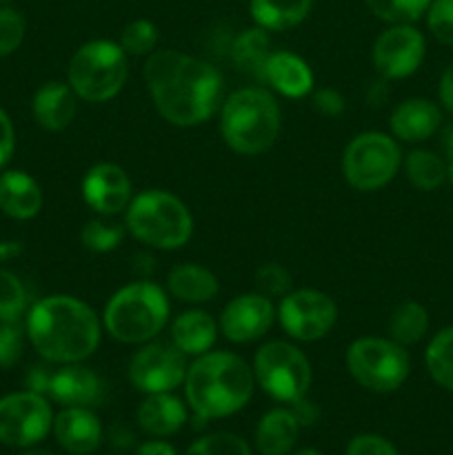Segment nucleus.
Returning <instances> with one entry per match:
<instances>
[{
	"instance_id": "obj_1",
	"label": "nucleus",
	"mask_w": 453,
	"mask_h": 455,
	"mask_svg": "<svg viewBox=\"0 0 453 455\" xmlns=\"http://www.w3.org/2000/svg\"><path fill=\"white\" fill-rule=\"evenodd\" d=\"M145 83L155 109L176 127H195L222 102V76L207 60L160 49L147 56Z\"/></svg>"
},
{
	"instance_id": "obj_2",
	"label": "nucleus",
	"mask_w": 453,
	"mask_h": 455,
	"mask_svg": "<svg viewBox=\"0 0 453 455\" xmlns=\"http://www.w3.org/2000/svg\"><path fill=\"white\" fill-rule=\"evenodd\" d=\"M100 318L74 296H49L27 314V338L47 363L87 360L100 345Z\"/></svg>"
},
{
	"instance_id": "obj_3",
	"label": "nucleus",
	"mask_w": 453,
	"mask_h": 455,
	"mask_svg": "<svg viewBox=\"0 0 453 455\" xmlns=\"http://www.w3.org/2000/svg\"><path fill=\"white\" fill-rule=\"evenodd\" d=\"M185 395L195 416L216 420L238 413L251 400L253 369L229 351H207L187 369Z\"/></svg>"
},
{
	"instance_id": "obj_4",
	"label": "nucleus",
	"mask_w": 453,
	"mask_h": 455,
	"mask_svg": "<svg viewBox=\"0 0 453 455\" xmlns=\"http://www.w3.org/2000/svg\"><path fill=\"white\" fill-rule=\"evenodd\" d=\"M220 133L240 156L265 154L280 136V107L262 87H244L220 105Z\"/></svg>"
},
{
	"instance_id": "obj_5",
	"label": "nucleus",
	"mask_w": 453,
	"mask_h": 455,
	"mask_svg": "<svg viewBox=\"0 0 453 455\" xmlns=\"http://www.w3.org/2000/svg\"><path fill=\"white\" fill-rule=\"evenodd\" d=\"M169 320V298L158 284L138 280L118 289L109 298L102 324L114 340L123 345L151 342Z\"/></svg>"
},
{
	"instance_id": "obj_6",
	"label": "nucleus",
	"mask_w": 453,
	"mask_h": 455,
	"mask_svg": "<svg viewBox=\"0 0 453 455\" xmlns=\"http://www.w3.org/2000/svg\"><path fill=\"white\" fill-rule=\"evenodd\" d=\"M124 222L133 238L163 251L185 247L194 234V218L187 204L163 189L133 196Z\"/></svg>"
},
{
	"instance_id": "obj_7",
	"label": "nucleus",
	"mask_w": 453,
	"mask_h": 455,
	"mask_svg": "<svg viewBox=\"0 0 453 455\" xmlns=\"http://www.w3.org/2000/svg\"><path fill=\"white\" fill-rule=\"evenodd\" d=\"M129 76L127 53L111 40H91L71 56L67 80L78 98L107 102L123 92Z\"/></svg>"
},
{
	"instance_id": "obj_8",
	"label": "nucleus",
	"mask_w": 453,
	"mask_h": 455,
	"mask_svg": "<svg viewBox=\"0 0 453 455\" xmlns=\"http://www.w3.org/2000/svg\"><path fill=\"white\" fill-rule=\"evenodd\" d=\"M346 369L364 389L389 394L404 385L411 360L404 347L391 338H360L346 349Z\"/></svg>"
},
{
	"instance_id": "obj_9",
	"label": "nucleus",
	"mask_w": 453,
	"mask_h": 455,
	"mask_svg": "<svg viewBox=\"0 0 453 455\" xmlns=\"http://www.w3.org/2000/svg\"><path fill=\"white\" fill-rule=\"evenodd\" d=\"M402 164V151L380 132L358 133L342 154L345 180L358 191H378L389 185Z\"/></svg>"
},
{
	"instance_id": "obj_10",
	"label": "nucleus",
	"mask_w": 453,
	"mask_h": 455,
	"mask_svg": "<svg viewBox=\"0 0 453 455\" xmlns=\"http://www.w3.org/2000/svg\"><path fill=\"white\" fill-rule=\"evenodd\" d=\"M253 378L278 403L293 404L311 387V364L291 342L274 340L258 349L253 358Z\"/></svg>"
},
{
	"instance_id": "obj_11",
	"label": "nucleus",
	"mask_w": 453,
	"mask_h": 455,
	"mask_svg": "<svg viewBox=\"0 0 453 455\" xmlns=\"http://www.w3.org/2000/svg\"><path fill=\"white\" fill-rule=\"evenodd\" d=\"M284 333L300 342H314L327 336L338 320V307L327 293L315 289L289 291L275 309Z\"/></svg>"
},
{
	"instance_id": "obj_12",
	"label": "nucleus",
	"mask_w": 453,
	"mask_h": 455,
	"mask_svg": "<svg viewBox=\"0 0 453 455\" xmlns=\"http://www.w3.org/2000/svg\"><path fill=\"white\" fill-rule=\"evenodd\" d=\"M53 427V413L44 395L20 391L0 398V443L7 447H31Z\"/></svg>"
},
{
	"instance_id": "obj_13",
	"label": "nucleus",
	"mask_w": 453,
	"mask_h": 455,
	"mask_svg": "<svg viewBox=\"0 0 453 455\" xmlns=\"http://www.w3.org/2000/svg\"><path fill=\"white\" fill-rule=\"evenodd\" d=\"M187 355L176 345L149 342L129 363V380L142 394H167L180 387L187 376Z\"/></svg>"
},
{
	"instance_id": "obj_14",
	"label": "nucleus",
	"mask_w": 453,
	"mask_h": 455,
	"mask_svg": "<svg viewBox=\"0 0 453 455\" xmlns=\"http://www.w3.org/2000/svg\"><path fill=\"white\" fill-rule=\"evenodd\" d=\"M425 36L413 25H391L373 44V65L385 80L409 78L425 60Z\"/></svg>"
},
{
	"instance_id": "obj_15",
	"label": "nucleus",
	"mask_w": 453,
	"mask_h": 455,
	"mask_svg": "<svg viewBox=\"0 0 453 455\" xmlns=\"http://www.w3.org/2000/svg\"><path fill=\"white\" fill-rule=\"evenodd\" d=\"M275 320V307L271 298L265 293H242L235 296L229 305L222 309L220 324L218 329L226 340L235 342V345H244V342L260 340Z\"/></svg>"
},
{
	"instance_id": "obj_16",
	"label": "nucleus",
	"mask_w": 453,
	"mask_h": 455,
	"mask_svg": "<svg viewBox=\"0 0 453 455\" xmlns=\"http://www.w3.org/2000/svg\"><path fill=\"white\" fill-rule=\"evenodd\" d=\"M83 198L100 216H115L127 212L131 203V180L118 164H93L83 178Z\"/></svg>"
},
{
	"instance_id": "obj_17",
	"label": "nucleus",
	"mask_w": 453,
	"mask_h": 455,
	"mask_svg": "<svg viewBox=\"0 0 453 455\" xmlns=\"http://www.w3.org/2000/svg\"><path fill=\"white\" fill-rule=\"evenodd\" d=\"M47 395L65 407L91 409L105 400V382L96 371L80 363L62 364L60 369L52 371Z\"/></svg>"
},
{
	"instance_id": "obj_18",
	"label": "nucleus",
	"mask_w": 453,
	"mask_h": 455,
	"mask_svg": "<svg viewBox=\"0 0 453 455\" xmlns=\"http://www.w3.org/2000/svg\"><path fill=\"white\" fill-rule=\"evenodd\" d=\"M389 124L398 140L422 142L442 127V111L426 98H409L391 111Z\"/></svg>"
},
{
	"instance_id": "obj_19",
	"label": "nucleus",
	"mask_w": 453,
	"mask_h": 455,
	"mask_svg": "<svg viewBox=\"0 0 453 455\" xmlns=\"http://www.w3.org/2000/svg\"><path fill=\"white\" fill-rule=\"evenodd\" d=\"M260 83L269 84L284 98H305L314 92L311 67L291 52H271Z\"/></svg>"
},
{
	"instance_id": "obj_20",
	"label": "nucleus",
	"mask_w": 453,
	"mask_h": 455,
	"mask_svg": "<svg viewBox=\"0 0 453 455\" xmlns=\"http://www.w3.org/2000/svg\"><path fill=\"white\" fill-rule=\"evenodd\" d=\"M53 434L58 444L74 455L96 451L102 440V427L96 413L84 407H67L53 420Z\"/></svg>"
},
{
	"instance_id": "obj_21",
	"label": "nucleus",
	"mask_w": 453,
	"mask_h": 455,
	"mask_svg": "<svg viewBox=\"0 0 453 455\" xmlns=\"http://www.w3.org/2000/svg\"><path fill=\"white\" fill-rule=\"evenodd\" d=\"M76 93L69 84L53 83L43 84L36 92L34 102H31V111L34 118L44 132H62L71 124L76 118Z\"/></svg>"
},
{
	"instance_id": "obj_22",
	"label": "nucleus",
	"mask_w": 453,
	"mask_h": 455,
	"mask_svg": "<svg viewBox=\"0 0 453 455\" xmlns=\"http://www.w3.org/2000/svg\"><path fill=\"white\" fill-rule=\"evenodd\" d=\"M0 209L13 220H29L43 209L40 185L25 172H4L0 176Z\"/></svg>"
},
{
	"instance_id": "obj_23",
	"label": "nucleus",
	"mask_w": 453,
	"mask_h": 455,
	"mask_svg": "<svg viewBox=\"0 0 453 455\" xmlns=\"http://www.w3.org/2000/svg\"><path fill=\"white\" fill-rule=\"evenodd\" d=\"M185 422L187 407L182 404V400L171 395V391L149 394L138 407V425L149 435L164 438V435L178 434L185 427Z\"/></svg>"
},
{
	"instance_id": "obj_24",
	"label": "nucleus",
	"mask_w": 453,
	"mask_h": 455,
	"mask_svg": "<svg viewBox=\"0 0 453 455\" xmlns=\"http://www.w3.org/2000/svg\"><path fill=\"white\" fill-rule=\"evenodd\" d=\"M218 338V324L209 314L200 309L185 311L171 324V340L185 355H203L213 347Z\"/></svg>"
},
{
	"instance_id": "obj_25",
	"label": "nucleus",
	"mask_w": 453,
	"mask_h": 455,
	"mask_svg": "<svg viewBox=\"0 0 453 455\" xmlns=\"http://www.w3.org/2000/svg\"><path fill=\"white\" fill-rule=\"evenodd\" d=\"M218 278L203 265H178L167 275V291L176 300L203 305L218 296Z\"/></svg>"
},
{
	"instance_id": "obj_26",
	"label": "nucleus",
	"mask_w": 453,
	"mask_h": 455,
	"mask_svg": "<svg viewBox=\"0 0 453 455\" xmlns=\"http://www.w3.org/2000/svg\"><path fill=\"white\" fill-rule=\"evenodd\" d=\"M300 431V422L291 413V409H271L256 431L258 451L262 455H287L293 449Z\"/></svg>"
},
{
	"instance_id": "obj_27",
	"label": "nucleus",
	"mask_w": 453,
	"mask_h": 455,
	"mask_svg": "<svg viewBox=\"0 0 453 455\" xmlns=\"http://www.w3.org/2000/svg\"><path fill=\"white\" fill-rule=\"evenodd\" d=\"M314 0H251V18L266 31H287L311 13Z\"/></svg>"
},
{
	"instance_id": "obj_28",
	"label": "nucleus",
	"mask_w": 453,
	"mask_h": 455,
	"mask_svg": "<svg viewBox=\"0 0 453 455\" xmlns=\"http://www.w3.org/2000/svg\"><path fill=\"white\" fill-rule=\"evenodd\" d=\"M231 60L244 74H251L253 78L260 80L262 69L271 56V38L269 31L262 27H251L244 29L242 34L235 36L231 43Z\"/></svg>"
},
{
	"instance_id": "obj_29",
	"label": "nucleus",
	"mask_w": 453,
	"mask_h": 455,
	"mask_svg": "<svg viewBox=\"0 0 453 455\" xmlns=\"http://www.w3.org/2000/svg\"><path fill=\"white\" fill-rule=\"evenodd\" d=\"M386 331L393 342L402 347L417 345L422 338L429 331V314H426L425 307L420 302H400L389 315V323H386Z\"/></svg>"
},
{
	"instance_id": "obj_30",
	"label": "nucleus",
	"mask_w": 453,
	"mask_h": 455,
	"mask_svg": "<svg viewBox=\"0 0 453 455\" xmlns=\"http://www.w3.org/2000/svg\"><path fill=\"white\" fill-rule=\"evenodd\" d=\"M409 182L420 191H433L447 180V160L429 149H416L404 160Z\"/></svg>"
},
{
	"instance_id": "obj_31",
	"label": "nucleus",
	"mask_w": 453,
	"mask_h": 455,
	"mask_svg": "<svg viewBox=\"0 0 453 455\" xmlns=\"http://www.w3.org/2000/svg\"><path fill=\"white\" fill-rule=\"evenodd\" d=\"M425 363L431 378L440 387L453 391V327L435 333V338L426 347Z\"/></svg>"
},
{
	"instance_id": "obj_32",
	"label": "nucleus",
	"mask_w": 453,
	"mask_h": 455,
	"mask_svg": "<svg viewBox=\"0 0 453 455\" xmlns=\"http://www.w3.org/2000/svg\"><path fill=\"white\" fill-rule=\"evenodd\" d=\"M371 13L389 25H413L426 13L431 0H364Z\"/></svg>"
},
{
	"instance_id": "obj_33",
	"label": "nucleus",
	"mask_w": 453,
	"mask_h": 455,
	"mask_svg": "<svg viewBox=\"0 0 453 455\" xmlns=\"http://www.w3.org/2000/svg\"><path fill=\"white\" fill-rule=\"evenodd\" d=\"M124 229L115 222H107L102 218L96 220H89L87 225L80 231V243L84 249L93 253H109L114 249H118V244L123 243Z\"/></svg>"
},
{
	"instance_id": "obj_34",
	"label": "nucleus",
	"mask_w": 453,
	"mask_h": 455,
	"mask_svg": "<svg viewBox=\"0 0 453 455\" xmlns=\"http://www.w3.org/2000/svg\"><path fill=\"white\" fill-rule=\"evenodd\" d=\"M158 43V27L151 20H133L120 31V47L127 56H151Z\"/></svg>"
},
{
	"instance_id": "obj_35",
	"label": "nucleus",
	"mask_w": 453,
	"mask_h": 455,
	"mask_svg": "<svg viewBox=\"0 0 453 455\" xmlns=\"http://www.w3.org/2000/svg\"><path fill=\"white\" fill-rule=\"evenodd\" d=\"M27 311V291L18 275L12 271L0 269V320L18 323Z\"/></svg>"
},
{
	"instance_id": "obj_36",
	"label": "nucleus",
	"mask_w": 453,
	"mask_h": 455,
	"mask_svg": "<svg viewBox=\"0 0 453 455\" xmlns=\"http://www.w3.org/2000/svg\"><path fill=\"white\" fill-rule=\"evenodd\" d=\"M185 455H251L247 443L234 434H211L191 444Z\"/></svg>"
},
{
	"instance_id": "obj_37",
	"label": "nucleus",
	"mask_w": 453,
	"mask_h": 455,
	"mask_svg": "<svg viewBox=\"0 0 453 455\" xmlns=\"http://www.w3.org/2000/svg\"><path fill=\"white\" fill-rule=\"evenodd\" d=\"M256 287L266 298H284L291 291V274L278 262H266L258 267Z\"/></svg>"
},
{
	"instance_id": "obj_38",
	"label": "nucleus",
	"mask_w": 453,
	"mask_h": 455,
	"mask_svg": "<svg viewBox=\"0 0 453 455\" xmlns=\"http://www.w3.org/2000/svg\"><path fill=\"white\" fill-rule=\"evenodd\" d=\"M426 27L438 43L453 47V0H431Z\"/></svg>"
},
{
	"instance_id": "obj_39",
	"label": "nucleus",
	"mask_w": 453,
	"mask_h": 455,
	"mask_svg": "<svg viewBox=\"0 0 453 455\" xmlns=\"http://www.w3.org/2000/svg\"><path fill=\"white\" fill-rule=\"evenodd\" d=\"M25 18L12 7L0 9V58L16 52L25 38Z\"/></svg>"
},
{
	"instance_id": "obj_40",
	"label": "nucleus",
	"mask_w": 453,
	"mask_h": 455,
	"mask_svg": "<svg viewBox=\"0 0 453 455\" xmlns=\"http://www.w3.org/2000/svg\"><path fill=\"white\" fill-rule=\"evenodd\" d=\"M22 355V329L18 323L0 320V367L9 369Z\"/></svg>"
},
{
	"instance_id": "obj_41",
	"label": "nucleus",
	"mask_w": 453,
	"mask_h": 455,
	"mask_svg": "<svg viewBox=\"0 0 453 455\" xmlns=\"http://www.w3.org/2000/svg\"><path fill=\"white\" fill-rule=\"evenodd\" d=\"M345 455H398V451H395L389 440L380 438V435L364 434L351 440Z\"/></svg>"
},
{
	"instance_id": "obj_42",
	"label": "nucleus",
	"mask_w": 453,
	"mask_h": 455,
	"mask_svg": "<svg viewBox=\"0 0 453 455\" xmlns=\"http://www.w3.org/2000/svg\"><path fill=\"white\" fill-rule=\"evenodd\" d=\"M314 107L322 116L338 118V116H342V111H345V98H342L340 92H336V89L324 87L314 93Z\"/></svg>"
},
{
	"instance_id": "obj_43",
	"label": "nucleus",
	"mask_w": 453,
	"mask_h": 455,
	"mask_svg": "<svg viewBox=\"0 0 453 455\" xmlns=\"http://www.w3.org/2000/svg\"><path fill=\"white\" fill-rule=\"evenodd\" d=\"M13 149H16V132L9 116L0 109V169L12 160Z\"/></svg>"
},
{
	"instance_id": "obj_44",
	"label": "nucleus",
	"mask_w": 453,
	"mask_h": 455,
	"mask_svg": "<svg viewBox=\"0 0 453 455\" xmlns=\"http://www.w3.org/2000/svg\"><path fill=\"white\" fill-rule=\"evenodd\" d=\"M49 380H52V369L49 367H34L27 373V387H29V391H36L40 395H47Z\"/></svg>"
},
{
	"instance_id": "obj_45",
	"label": "nucleus",
	"mask_w": 453,
	"mask_h": 455,
	"mask_svg": "<svg viewBox=\"0 0 453 455\" xmlns=\"http://www.w3.org/2000/svg\"><path fill=\"white\" fill-rule=\"evenodd\" d=\"M438 93H440V102L444 105V109H447L449 114H453V65H449L447 71L442 74V78H440Z\"/></svg>"
},
{
	"instance_id": "obj_46",
	"label": "nucleus",
	"mask_w": 453,
	"mask_h": 455,
	"mask_svg": "<svg viewBox=\"0 0 453 455\" xmlns=\"http://www.w3.org/2000/svg\"><path fill=\"white\" fill-rule=\"evenodd\" d=\"M291 407H293L291 413L296 416V420L300 422V425H311V422L318 418V409H315L311 403H306L305 398L298 400V403H293Z\"/></svg>"
},
{
	"instance_id": "obj_47",
	"label": "nucleus",
	"mask_w": 453,
	"mask_h": 455,
	"mask_svg": "<svg viewBox=\"0 0 453 455\" xmlns=\"http://www.w3.org/2000/svg\"><path fill=\"white\" fill-rule=\"evenodd\" d=\"M136 455H176V449H173L171 444L158 443V440H154V443L140 444Z\"/></svg>"
},
{
	"instance_id": "obj_48",
	"label": "nucleus",
	"mask_w": 453,
	"mask_h": 455,
	"mask_svg": "<svg viewBox=\"0 0 453 455\" xmlns=\"http://www.w3.org/2000/svg\"><path fill=\"white\" fill-rule=\"evenodd\" d=\"M22 253V243L18 240H0V262L13 260Z\"/></svg>"
},
{
	"instance_id": "obj_49",
	"label": "nucleus",
	"mask_w": 453,
	"mask_h": 455,
	"mask_svg": "<svg viewBox=\"0 0 453 455\" xmlns=\"http://www.w3.org/2000/svg\"><path fill=\"white\" fill-rule=\"evenodd\" d=\"M440 149L449 160H453V120L444 124L442 132H440Z\"/></svg>"
},
{
	"instance_id": "obj_50",
	"label": "nucleus",
	"mask_w": 453,
	"mask_h": 455,
	"mask_svg": "<svg viewBox=\"0 0 453 455\" xmlns=\"http://www.w3.org/2000/svg\"><path fill=\"white\" fill-rule=\"evenodd\" d=\"M447 178L451 180V185H453V160H449L447 163Z\"/></svg>"
},
{
	"instance_id": "obj_51",
	"label": "nucleus",
	"mask_w": 453,
	"mask_h": 455,
	"mask_svg": "<svg viewBox=\"0 0 453 455\" xmlns=\"http://www.w3.org/2000/svg\"><path fill=\"white\" fill-rule=\"evenodd\" d=\"M296 455H322V453L315 451V449H302V451H298Z\"/></svg>"
},
{
	"instance_id": "obj_52",
	"label": "nucleus",
	"mask_w": 453,
	"mask_h": 455,
	"mask_svg": "<svg viewBox=\"0 0 453 455\" xmlns=\"http://www.w3.org/2000/svg\"><path fill=\"white\" fill-rule=\"evenodd\" d=\"M22 455H53V453L40 451V449H31V451H27V453H22Z\"/></svg>"
},
{
	"instance_id": "obj_53",
	"label": "nucleus",
	"mask_w": 453,
	"mask_h": 455,
	"mask_svg": "<svg viewBox=\"0 0 453 455\" xmlns=\"http://www.w3.org/2000/svg\"><path fill=\"white\" fill-rule=\"evenodd\" d=\"M0 3H9V0H0Z\"/></svg>"
}]
</instances>
